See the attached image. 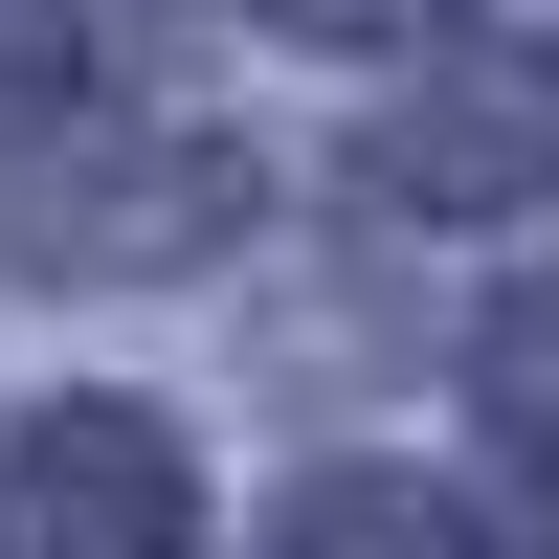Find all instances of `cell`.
<instances>
[{"mask_svg": "<svg viewBox=\"0 0 559 559\" xmlns=\"http://www.w3.org/2000/svg\"><path fill=\"white\" fill-rule=\"evenodd\" d=\"M381 202H426V224H492V202H559V68H537V45H492V68H448L426 112L381 134Z\"/></svg>", "mask_w": 559, "mask_h": 559, "instance_id": "6da1fadb", "label": "cell"}, {"mask_svg": "<svg viewBox=\"0 0 559 559\" xmlns=\"http://www.w3.org/2000/svg\"><path fill=\"white\" fill-rule=\"evenodd\" d=\"M179 537V448L157 426H23L0 448V537Z\"/></svg>", "mask_w": 559, "mask_h": 559, "instance_id": "7a4b0ae2", "label": "cell"}, {"mask_svg": "<svg viewBox=\"0 0 559 559\" xmlns=\"http://www.w3.org/2000/svg\"><path fill=\"white\" fill-rule=\"evenodd\" d=\"M492 426H515V448H559V292L492 336Z\"/></svg>", "mask_w": 559, "mask_h": 559, "instance_id": "3957f363", "label": "cell"}, {"mask_svg": "<svg viewBox=\"0 0 559 559\" xmlns=\"http://www.w3.org/2000/svg\"><path fill=\"white\" fill-rule=\"evenodd\" d=\"M269 23H313V45H403L426 0H269Z\"/></svg>", "mask_w": 559, "mask_h": 559, "instance_id": "277c9868", "label": "cell"}]
</instances>
